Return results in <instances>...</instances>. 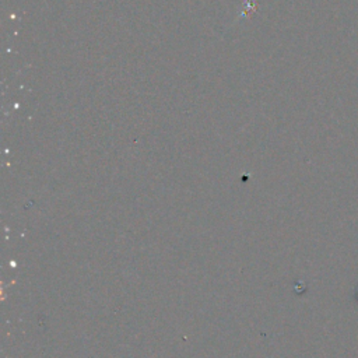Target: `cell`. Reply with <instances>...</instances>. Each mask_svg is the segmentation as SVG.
Here are the masks:
<instances>
[{
  "instance_id": "1",
  "label": "cell",
  "mask_w": 358,
  "mask_h": 358,
  "mask_svg": "<svg viewBox=\"0 0 358 358\" xmlns=\"http://www.w3.org/2000/svg\"><path fill=\"white\" fill-rule=\"evenodd\" d=\"M352 299L355 301V303H358V284H357V287H355V289H354V294H352Z\"/></svg>"
}]
</instances>
